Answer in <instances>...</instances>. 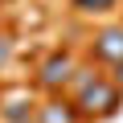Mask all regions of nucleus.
<instances>
[{
    "label": "nucleus",
    "instance_id": "nucleus-1",
    "mask_svg": "<svg viewBox=\"0 0 123 123\" xmlns=\"http://www.w3.org/2000/svg\"><path fill=\"white\" fill-rule=\"evenodd\" d=\"M78 107L86 111V115H111L115 107H119V86L115 82H94L86 94H78Z\"/></svg>",
    "mask_w": 123,
    "mask_h": 123
},
{
    "label": "nucleus",
    "instance_id": "nucleus-2",
    "mask_svg": "<svg viewBox=\"0 0 123 123\" xmlns=\"http://www.w3.org/2000/svg\"><path fill=\"white\" fill-rule=\"evenodd\" d=\"M94 57L107 62V66H119L123 62V25H111L94 37Z\"/></svg>",
    "mask_w": 123,
    "mask_h": 123
},
{
    "label": "nucleus",
    "instance_id": "nucleus-3",
    "mask_svg": "<svg viewBox=\"0 0 123 123\" xmlns=\"http://www.w3.org/2000/svg\"><path fill=\"white\" fill-rule=\"evenodd\" d=\"M70 74H74L70 53H49V57L41 62V86H49V90L66 86V82H70Z\"/></svg>",
    "mask_w": 123,
    "mask_h": 123
},
{
    "label": "nucleus",
    "instance_id": "nucleus-4",
    "mask_svg": "<svg viewBox=\"0 0 123 123\" xmlns=\"http://www.w3.org/2000/svg\"><path fill=\"white\" fill-rule=\"evenodd\" d=\"M41 123H78V115L66 103H45L41 107Z\"/></svg>",
    "mask_w": 123,
    "mask_h": 123
},
{
    "label": "nucleus",
    "instance_id": "nucleus-5",
    "mask_svg": "<svg viewBox=\"0 0 123 123\" xmlns=\"http://www.w3.org/2000/svg\"><path fill=\"white\" fill-rule=\"evenodd\" d=\"M94 82H98V78H94V70H86V66H74V74H70V90H74V94H86Z\"/></svg>",
    "mask_w": 123,
    "mask_h": 123
},
{
    "label": "nucleus",
    "instance_id": "nucleus-6",
    "mask_svg": "<svg viewBox=\"0 0 123 123\" xmlns=\"http://www.w3.org/2000/svg\"><path fill=\"white\" fill-rule=\"evenodd\" d=\"M29 107H33V103H25V98L8 103V107H4V119H8V123H29Z\"/></svg>",
    "mask_w": 123,
    "mask_h": 123
},
{
    "label": "nucleus",
    "instance_id": "nucleus-7",
    "mask_svg": "<svg viewBox=\"0 0 123 123\" xmlns=\"http://www.w3.org/2000/svg\"><path fill=\"white\" fill-rule=\"evenodd\" d=\"M74 8L78 12H107V8H115V0H74Z\"/></svg>",
    "mask_w": 123,
    "mask_h": 123
},
{
    "label": "nucleus",
    "instance_id": "nucleus-8",
    "mask_svg": "<svg viewBox=\"0 0 123 123\" xmlns=\"http://www.w3.org/2000/svg\"><path fill=\"white\" fill-rule=\"evenodd\" d=\"M8 53H12V41H8V37H0V66L8 62Z\"/></svg>",
    "mask_w": 123,
    "mask_h": 123
},
{
    "label": "nucleus",
    "instance_id": "nucleus-9",
    "mask_svg": "<svg viewBox=\"0 0 123 123\" xmlns=\"http://www.w3.org/2000/svg\"><path fill=\"white\" fill-rule=\"evenodd\" d=\"M115 86L123 90V62H119V66H115Z\"/></svg>",
    "mask_w": 123,
    "mask_h": 123
}]
</instances>
